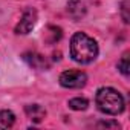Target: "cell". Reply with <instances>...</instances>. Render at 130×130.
Segmentation results:
<instances>
[{
  "instance_id": "1",
  "label": "cell",
  "mask_w": 130,
  "mask_h": 130,
  "mask_svg": "<svg viewBox=\"0 0 130 130\" xmlns=\"http://www.w3.org/2000/svg\"><path fill=\"white\" fill-rule=\"evenodd\" d=\"M96 41L84 32H75L71 38V57L74 61L81 64H89L98 57Z\"/></svg>"
},
{
  "instance_id": "5",
  "label": "cell",
  "mask_w": 130,
  "mask_h": 130,
  "mask_svg": "<svg viewBox=\"0 0 130 130\" xmlns=\"http://www.w3.org/2000/svg\"><path fill=\"white\" fill-rule=\"evenodd\" d=\"M23 60L29 64L31 68L38 69V71H46L49 68L47 58L40 55V54H37V52H26V54H23Z\"/></svg>"
},
{
  "instance_id": "4",
  "label": "cell",
  "mask_w": 130,
  "mask_h": 130,
  "mask_svg": "<svg viewBox=\"0 0 130 130\" xmlns=\"http://www.w3.org/2000/svg\"><path fill=\"white\" fill-rule=\"evenodd\" d=\"M35 23H37V11L34 8H26L25 12L22 14L20 22L17 23L14 32L17 35H26V34H29L32 31V28L35 26Z\"/></svg>"
},
{
  "instance_id": "12",
  "label": "cell",
  "mask_w": 130,
  "mask_h": 130,
  "mask_svg": "<svg viewBox=\"0 0 130 130\" xmlns=\"http://www.w3.org/2000/svg\"><path fill=\"white\" fill-rule=\"evenodd\" d=\"M128 9H130V0H121L119 11H121V17H122L124 23H128V22H130V14H128Z\"/></svg>"
},
{
  "instance_id": "2",
  "label": "cell",
  "mask_w": 130,
  "mask_h": 130,
  "mask_svg": "<svg viewBox=\"0 0 130 130\" xmlns=\"http://www.w3.org/2000/svg\"><path fill=\"white\" fill-rule=\"evenodd\" d=\"M95 103H96L98 109L107 115H119L124 112V107H125L122 95L113 87L98 89L96 95H95Z\"/></svg>"
},
{
  "instance_id": "10",
  "label": "cell",
  "mask_w": 130,
  "mask_h": 130,
  "mask_svg": "<svg viewBox=\"0 0 130 130\" xmlns=\"http://www.w3.org/2000/svg\"><path fill=\"white\" fill-rule=\"evenodd\" d=\"M89 106V101L86 98H81V96H77V98H72L69 101V107L72 110H86Z\"/></svg>"
},
{
  "instance_id": "8",
  "label": "cell",
  "mask_w": 130,
  "mask_h": 130,
  "mask_svg": "<svg viewBox=\"0 0 130 130\" xmlns=\"http://www.w3.org/2000/svg\"><path fill=\"white\" fill-rule=\"evenodd\" d=\"M15 122V115L11 110H0V128H11Z\"/></svg>"
},
{
  "instance_id": "6",
  "label": "cell",
  "mask_w": 130,
  "mask_h": 130,
  "mask_svg": "<svg viewBox=\"0 0 130 130\" xmlns=\"http://www.w3.org/2000/svg\"><path fill=\"white\" fill-rule=\"evenodd\" d=\"M68 14L74 19V20H81L87 9H86V5L83 3V0H69L68 2Z\"/></svg>"
},
{
  "instance_id": "7",
  "label": "cell",
  "mask_w": 130,
  "mask_h": 130,
  "mask_svg": "<svg viewBox=\"0 0 130 130\" xmlns=\"http://www.w3.org/2000/svg\"><path fill=\"white\" fill-rule=\"evenodd\" d=\"M25 113L32 122H41L46 116V110L40 104H28L25 107Z\"/></svg>"
},
{
  "instance_id": "3",
  "label": "cell",
  "mask_w": 130,
  "mask_h": 130,
  "mask_svg": "<svg viewBox=\"0 0 130 130\" xmlns=\"http://www.w3.org/2000/svg\"><path fill=\"white\" fill-rule=\"evenodd\" d=\"M87 83V75L83 71L71 69V71H64L60 75V84L66 89H81Z\"/></svg>"
},
{
  "instance_id": "13",
  "label": "cell",
  "mask_w": 130,
  "mask_h": 130,
  "mask_svg": "<svg viewBox=\"0 0 130 130\" xmlns=\"http://www.w3.org/2000/svg\"><path fill=\"white\" fill-rule=\"evenodd\" d=\"M96 127H103V128H119V124L116 121H101L96 124Z\"/></svg>"
},
{
  "instance_id": "9",
  "label": "cell",
  "mask_w": 130,
  "mask_h": 130,
  "mask_svg": "<svg viewBox=\"0 0 130 130\" xmlns=\"http://www.w3.org/2000/svg\"><path fill=\"white\" fill-rule=\"evenodd\" d=\"M61 35H63V32H61L60 28H57V26H47V32L44 35V40L47 43L54 44V43H57L61 38Z\"/></svg>"
},
{
  "instance_id": "11",
  "label": "cell",
  "mask_w": 130,
  "mask_h": 130,
  "mask_svg": "<svg viewBox=\"0 0 130 130\" xmlns=\"http://www.w3.org/2000/svg\"><path fill=\"white\" fill-rule=\"evenodd\" d=\"M118 71L124 75V77H128L130 74V63H128V52H125L121 60L118 61Z\"/></svg>"
}]
</instances>
